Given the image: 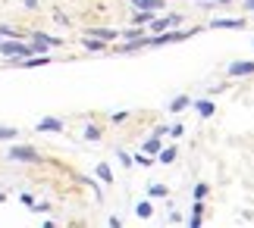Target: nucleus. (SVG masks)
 Masks as SVG:
<instances>
[{
    "instance_id": "27",
    "label": "nucleus",
    "mask_w": 254,
    "mask_h": 228,
    "mask_svg": "<svg viewBox=\"0 0 254 228\" xmlns=\"http://www.w3.org/2000/svg\"><path fill=\"white\" fill-rule=\"evenodd\" d=\"M116 156H120V163H123V166H132V156L126 153V150H120V153H116Z\"/></svg>"
},
{
    "instance_id": "6",
    "label": "nucleus",
    "mask_w": 254,
    "mask_h": 228,
    "mask_svg": "<svg viewBox=\"0 0 254 228\" xmlns=\"http://www.w3.org/2000/svg\"><path fill=\"white\" fill-rule=\"evenodd\" d=\"M144 47H148V35H144V38H135V41L120 44V47H116V53H132V50H144Z\"/></svg>"
},
{
    "instance_id": "11",
    "label": "nucleus",
    "mask_w": 254,
    "mask_h": 228,
    "mask_svg": "<svg viewBox=\"0 0 254 228\" xmlns=\"http://www.w3.org/2000/svg\"><path fill=\"white\" fill-rule=\"evenodd\" d=\"M38 132H63V122L60 119H41V122H38Z\"/></svg>"
},
{
    "instance_id": "17",
    "label": "nucleus",
    "mask_w": 254,
    "mask_h": 228,
    "mask_svg": "<svg viewBox=\"0 0 254 228\" xmlns=\"http://www.w3.org/2000/svg\"><path fill=\"white\" fill-rule=\"evenodd\" d=\"M97 178H101V182H113V169L107 163H101L97 166Z\"/></svg>"
},
{
    "instance_id": "5",
    "label": "nucleus",
    "mask_w": 254,
    "mask_h": 228,
    "mask_svg": "<svg viewBox=\"0 0 254 228\" xmlns=\"http://www.w3.org/2000/svg\"><path fill=\"white\" fill-rule=\"evenodd\" d=\"M182 22V16H167V19H151L148 22V28L151 32H167L170 25H179Z\"/></svg>"
},
{
    "instance_id": "7",
    "label": "nucleus",
    "mask_w": 254,
    "mask_h": 228,
    "mask_svg": "<svg viewBox=\"0 0 254 228\" xmlns=\"http://www.w3.org/2000/svg\"><path fill=\"white\" fill-rule=\"evenodd\" d=\"M191 106H194V110H198V113H201L204 119H210L213 113H217V103H213V100H210V97H204V100H194Z\"/></svg>"
},
{
    "instance_id": "28",
    "label": "nucleus",
    "mask_w": 254,
    "mask_h": 228,
    "mask_svg": "<svg viewBox=\"0 0 254 228\" xmlns=\"http://www.w3.org/2000/svg\"><path fill=\"white\" fill-rule=\"evenodd\" d=\"M194 197H198V200H201V197H207V184H198V187H194Z\"/></svg>"
},
{
    "instance_id": "20",
    "label": "nucleus",
    "mask_w": 254,
    "mask_h": 228,
    "mask_svg": "<svg viewBox=\"0 0 254 228\" xmlns=\"http://www.w3.org/2000/svg\"><path fill=\"white\" fill-rule=\"evenodd\" d=\"M16 135H19L16 128H9V125H0V141H13Z\"/></svg>"
},
{
    "instance_id": "15",
    "label": "nucleus",
    "mask_w": 254,
    "mask_h": 228,
    "mask_svg": "<svg viewBox=\"0 0 254 228\" xmlns=\"http://www.w3.org/2000/svg\"><path fill=\"white\" fill-rule=\"evenodd\" d=\"M141 150H144V153H157V150H160V135H154V137H148V141L141 144Z\"/></svg>"
},
{
    "instance_id": "16",
    "label": "nucleus",
    "mask_w": 254,
    "mask_h": 228,
    "mask_svg": "<svg viewBox=\"0 0 254 228\" xmlns=\"http://www.w3.org/2000/svg\"><path fill=\"white\" fill-rule=\"evenodd\" d=\"M126 41H135V38H144V28H138V25H132V28H126V32H120Z\"/></svg>"
},
{
    "instance_id": "10",
    "label": "nucleus",
    "mask_w": 254,
    "mask_h": 228,
    "mask_svg": "<svg viewBox=\"0 0 254 228\" xmlns=\"http://www.w3.org/2000/svg\"><path fill=\"white\" fill-rule=\"evenodd\" d=\"M154 19V9H138V13L132 16V22L138 25V28H148V22Z\"/></svg>"
},
{
    "instance_id": "1",
    "label": "nucleus",
    "mask_w": 254,
    "mask_h": 228,
    "mask_svg": "<svg viewBox=\"0 0 254 228\" xmlns=\"http://www.w3.org/2000/svg\"><path fill=\"white\" fill-rule=\"evenodd\" d=\"M191 35H198V28H185V32H160V35L148 38V47H163V44H173V41H185V38H191Z\"/></svg>"
},
{
    "instance_id": "3",
    "label": "nucleus",
    "mask_w": 254,
    "mask_h": 228,
    "mask_svg": "<svg viewBox=\"0 0 254 228\" xmlns=\"http://www.w3.org/2000/svg\"><path fill=\"white\" fill-rule=\"evenodd\" d=\"M0 53H6V56H32V47H25L19 41H3L0 44Z\"/></svg>"
},
{
    "instance_id": "19",
    "label": "nucleus",
    "mask_w": 254,
    "mask_h": 228,
    "mask_svg": "<svg viewBox=\"0 0 254 228\" xmlns=\"http://www.w3.org/2000/svg\"><path fill=\"white\" fill-rule=\"evenodd\" d=\"M85 141H101V128H97V125H88L85 128Z\"/></svg>"
},
{
    "instance_id": "8",
    "label": "nucleus",
    "mask_w": 254,
    "mask_h": 228,
    "mask_svg": "<svg viewBox=\"0 0 254 228\" xmlns=\"http://www.w3.org/2000/svg\"><path fill=\"white\" fill-rule=\"evenodd\" d=\"M88 32H91V38H101V41H116L120 38L116 28H88Z\"/></svg>"
},
{
    "instance_id": "31",
    "label": "nucleus",
    "mask_w": 254,
    "mask_h": 228,
    "mask_svg": "<svg viewBox=\"0 0 254 228\" xmlns=\"http://www.w3.org/2000/svg\"><path fill=\"white\" fill-rule=\"evenodd\" d=\"M25 6H28V9H35V6H38V0H25Z\"/></svg>"
},
{
    "instance_id": "4",
    "label": "nucleus",
    "mask_w": 254,
    "mask_h": 228,
    "mask_svg": "<svg viewBox=\"0 0 254 228\" xmlns=\"http://www.w3.org/2000/svg\"><path fill=\"white\" fill-rule=\"evenodd\" d=\"M226 72H229L232 78H245V75H254V59H251V63H242V59H239V63H229V69H226Z\"/></svg>"
},
{
    "instance_id": "24",
    "label": "nucleus",
    "mask_w": 254,
    "mask_h": 228,
    "mask_svg": "<svg viewBox=\"0 0 254 228\" xmlns=\"http://www.w3.org/2000/svg\"><path fill=\"white\" fill-rule=\"evenodd\" d=\"M132 163H138V166H151V156H148V153L141 150L138 156H132Z\"/></svg>"
},
{
    "instance_id": "22",
    "label": "nucleus",
    "mask_w": 254,
    "mask_h": 228,
    "mask_svg": "<svg viewBox=\"0 0 254 228\" xmlns=\"http://www.w3.org/2000/svg\"><path fill=\"white\" fill-rule=\"evenodd\" d=\"M44 63H51V56H44V53H41V56H32V59H25L22 66H44Z\"/></svg>"
},
{
    "instance_id": "25",
    "label": "nucleus",
    "mask_w": 254,
    "mask_h": 228,
    "mask_svg": "<svg viewBox=\"0 0 254 228\" xmlns=\"http://www.w3.org/2000/svg\"><path fill=\"white\" fill-rule=\"evenodd\" d=\"M0 35H3V38H16L19 32H13V28H9V25H0Z\"/></svg>"
},
{
    "instance_id": "13",
    "label": "nucleus",
    "mask_w": 254,
    "mask_h": 228,
    "mask_svg": "<svg viewBox=\"0 0 254 228\" xmlns=\"http://www.w3.org/2000/svg\"><path fill=\"white\" fill-rule=\"evenodd\" d=\"M185 106H191V97H189V94H179V97L170 103V113H182Z\"/></svg>"
},
{
    "instance_id": "32",
    "label": "nucleus",
    "mask_w": 254,
    "mask_h": 228,
    "mask_svg": "<svg viewBox=\"0 0 254 228\" xmlns=\"http://www.w3.org/2000/svg\"><path fill=\"white\" fill-rule=\"evenodd\" d=\"M0 200H3V197H0Z\"/></svg>"
},
{
    "instance_id": "2",
    "label": "nucleus",
    "mask_w": 254,
    "mask_h": 228,
    "mask_svg": "<svg viewBox=\"0 0 254 228\" xmlns=\"http://www.w3.org/2000/svg\"><path fill=\"white\" fill-rule=\"evenodd\" d=\"M6 156H9L13 163H35V160H41L35 147H13V150H9Z\"/></svg>"
},
{
    "instance_id": "9",
    "label": "nucleus",
    "mask_w": 254,
    "mask_h": 228,
    "mask_svg": "<svg viewBox=\"0 0 254 228\" xmlns=\"http://www.w3.org/2000/svg\"><path fill=\"white\" fill-rule=\"evenodd\" d=\"M210 28H245V19H213Z\"/></svg>"
},
{
    "instance_id": "18",
    "label": "nucleus",
    "mask_w": 254,
    "mask_h": 228,
    "mask_svg": "<svg viewBox=\"0 0 254 228\" xmlns=\"http://www.w3.org/2000/svg\"><path fill=\"white\" fill-rule=\"evenodd\" d=\"M194 3H198L201 9H213L217 3H236V0H194Z\"/></svg>"
},
{
    "instance_id": "12",
    "label": "nucleus",
    "mask_w": 254,
    "mask_h": 228,
    "mask_svg": "<svg viewBox=\"0 0 254 228\" xmlns=\"http://www.w3.org/2000/svg\"><path fill=\"white\" fill-rule=\"evenodd\" d=\"M132 3L138 6V9H154V13H157V9L167 6V0H132Z\"/></svg>"
},
{
    "instance_id": "21",
    "label": "nucleus",
    "mask_w": 254,
    "mask_h": 228,
    "mask_svg": "<svg viewBox=\"0 0 254 228\" xmlns=\"http://www.w3.org/2000/svg\"><path fill=\"white\" fill-rule=\"evenodd\" d=\"M151 210H154V206H151L148 200H141L138 206H135V213H138V216H141V219H148V216H151Z\"/></svg>"
},
{
    "instance_id": "30",
    "label": "nucleus",
    "mask_w": 254,
    "mask_h": 228,
    "mask_svg": "<svg viewBox=\"0 0 254 228\" xmlns=\"http://www.w3.org/2000/svg\"><path fill=\"white\" fill-rule=\"evenodd\" d=\"M242 6H245V9H251V13H254V0H242Z\"/></svg>"
},
{
    "instance_id": "29",
    "label": "nucleus",
    "mask_w": 254,
    "mask_h": 228,
    "mask_svg": "<svg viewBox=\"0 0 254 228\" xmlns=\"http://www.w3.org/2000/svg\"><path fill=\"white\" fill-rule=\"evenodd\" d=\"M32 210H38V213H47V210H51V203H32Z\"/></svg>"
},
{
    "instance_id": "23",
    "label": "nucleus",
    "mask_w": 254,
    "mask_h": 228,
    "mask_svg": "<svg viewBox=\"0 0 254 228\" xmlns=\"http://www.w3.org/2000/svg\"><path fill=\"white\" fill-rule=\"evenodd\" d=\"M167 184H151V197H167Z\"/></svg>"
},
{
    "instance_id": "26",
    "label": "nucleus",
    "mask_w": 254,
    "mask_h": 228,
    "mask_svg": "<svg viewBox=\"0 0 254 228\" xmlns=\"http://www.w3.org/2000/svg\"><path fill=\"white\" fill-rule=\"evenodd\" d=\"M167 132H170L173 137H182V135H185V128H182V125H173V128H167Z\"/></svg>"
},
{
    "instance_id": "14",
    "label": "nucleus",
    "mask_w": 254,
    "mask_h": 228,
    "mask_svg": "<svg viewBox=\"0 0 254 228\" xmlns=\"http://www.w3.org/2000/svg\"><path fill=\"white\" fill-rule=\"evenodd\" d=\"M176 160V147H160L157 150V163H173Z\"/></svg>"
}]
</instances>
